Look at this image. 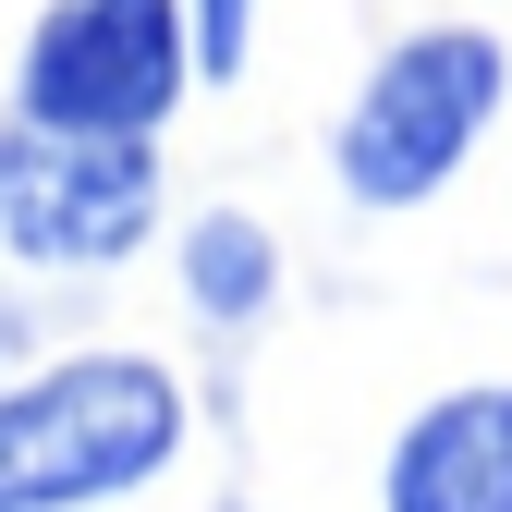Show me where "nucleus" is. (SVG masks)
<instances>
[{
    "label": "nucleus",
    "mask_w": 512,
    "mask_h": 512,
    "mask_svg": "<svg viewBox=\"0 0 512 512\" xmlns=\"http://www.w3.org/2000/svg\"><path fill=\"white\" fill-rule=\"evenodd\" d=\"M183 452V378L159 354H61L0 391V512H98Z\"/></svg>",
    "instance_id": "f257e3e1"
},
{
    "label": "nucleus",
    "mask_w": 512,
    "mask_h": 512,
    "mask_svg": "<svg viewBox=\"0 0 512 512\" xmlns=\"http://www.w3.org/2000/svg\"><path fill=\"white\" fill-rule=\"evenodd\" d=\"M500 86H512V61H500L488 25H427V37H403L354 86L342 135H330L342 196H366V208H427L439 183L476 159V135L500 122Z\"/></svg>",
    "instance_id": "f03ea898"
},
{
    "label": "nucleus",
    "mask_w": 512,
    "mask_h": 512,
    "mask_svg": "<svg viewBox=\"0 0 512 512\" xmlns=\"http://www.w3.org/2000/svg\"><path fill=\"white\" fill-rule=\"evenodd\" d=\"M159 232V147L86 122H0V244L25 269H110Z\"/></svg>",
    "instance_id": "7ed1b4c3"
},
{
    "label": "nucleus",
    "mask_w": 512,
    "mask_h": 512,
    "mask_svg": "<svg viewBox=\"0 0 512 512\" xmlns=\"http://www.w3.org/2000/svg\"><path fill=\"white\" fill-rule=\"evenodd\" d=\"M196 74V0H61L25 37L13 110L86 122V135H159Z\"/></svg>",
    "instance_id": "20e7f679"
},
{
    "label": "nucleus",
    "mask_w": 512,
    "mask_h": 512,
    "mask_svg": "<svg viewBox=\"0 0 512 512\" xmlns=\"http://www.w3.org/2000/svg\"><path fill=\"white\" fill-rule=\"evenodd\" d=\"M391 512H512V378L427 403L391 439Z\"/></svg>",
    "instance_id": "39448f33"
},
{
    "label": "nucleus",
    "mask_w": 512,
    "mask_h": 512,
    "mask_svg": "<svg viewBox=\"0 0 512 512\" xmlns=\"http://www.w3.org/2000/svg\"><path fill=\"white\" fill-rule=\"evenodd\" d=\"M281 281V244L256 232L244 208H208L196 232H183V293H196V317H220V330H244L256 305H269Z\"/></svg>",
    "instance_id": "423d86ee"
},
{
    "label": "nucleus",
    "mask_w": 512,
    "mask_h": 512,
    "mask_svg": "<svg viewBox=\"0 0 512 512\" xmlns=\"http://www.w3.org/2000/svg\"><path fill=\"white\" fill-rule=\"evenodd\" d=\"M244 13L256 0H196V74H244Z\"/></svg>",
    "instance_id": "0eeeda50"
},
{
    "label": "nucleus",
    "mask_w": 512,
    "mask_h": 512,
    "mask_svg": "<svg viewBox=\"0 0 512 512\" xmlns=\"http://www.w3.org/2000/svg\"><path fill=\"white\" fill-rule=\"evenodd\" d=\"M13 354H25V305L0 293V366H13Z\"/></svg>",
    "instance_id": "6e6552de"
}]
</instances>
